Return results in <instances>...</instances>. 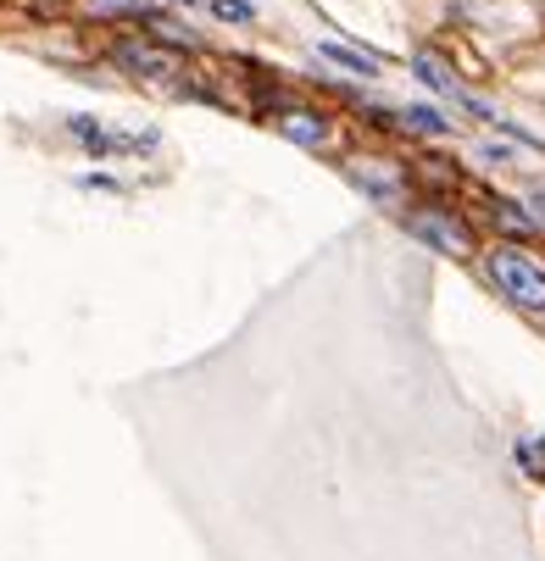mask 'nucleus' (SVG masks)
<instances>
[{"label": "nucleus", "mask_w": 545, "mask_h": 561, "mask_svg": "<svg viewBox=\"0 0 545 561\" xmlns=\"http://www.w3.org/2000/svg\"><path fill=\"white\" fill-rule=\"evenodd\" d=\"M279 134H284V139H295V145H306V150H318V145H329V139H334V123H329L323 112L295 106V112H284V117H279Z\"/></svg>", "instance_id": "obj_4"}, {"label": "nucleus", "mask_w": 545, "mask_h": 561, "mask_svg": "<svg viewBox=\"0 0 545 561\" xmlns=\"http://www.w3.org/2000/svg\"><path fill=\"white\" fill-rule=\"evenodd\" d=\"M485 206H490V217H496L501 228H512V233H529V228H534V217H523V211H518L512 201H501V195H490Z\"/></svg>", "instance_id": "obj_9"}, {"label": "nucleus", "mask_w": 545, "mask_h": 561, "mask_svg": "<svg viewBox=\"0 0 545 561\" xmlns=\"http://www.w3.org/2000/svg\"><path fill=\"white\" fill-rule=\"evenodd\" d=\"M490 278L507 289V300H518L523 311H545V262L523 245H496L485 256Z\"/></svg>", "instance_id": "obj_1"}, {"label": "nucleus", "mask_w": 545, "mask_h": 561, "mask_svg": "<svg viewBox=\"0 0 545 561\" xmlns=\"http://www.w3.org/2000/svg\"><path fill=\"white\" fill-rule=\"evenodd\" d=\"M212 12H217L223 23H251V18H257V12L246 7V0H212Z\"/></svg>", "instance_id": "obj_11"}, {"label": "nucleus", "mask_w": 545, "mask_h": 561, "mask_svg": "<svg viewBox=\"0 0 545 561\" xmlns=\"http://www.w3.org/2000/svg\"><path fill=\"white\" fill-rule=\"evenodd\" d=\"M412 72L423 78L429 90H440V95H451V101H456V72H445V67H440L429 50H418V56H412Z\"/></svg>", "instance_id": "obj_6"}, {"label": "nucleus", "mask_w": 545, "mask_h": 561, "mask_svg": "<svg viewBox=\"0 0 545 561\" xmlns=\"http://www.w3.org/2000/svg\"><path fill=\"white\" fill-rule=\"evenodd\" d=\"M168 7H195V0H168Z\"/></svg>", "instance_id": "obj_12"}, {"label": "nucleus", "mask_w": 545, "mask_h": 561, "mask_svg": "<svg viewBox=\"0 0 545 561\" xmlns=\"http://www.w3.org/2000/svg\"><path fill=\"white\" fill-rule=\"evenodd\" d=\"M318 56H323V61H334V67H345V72H356V78H373V72H378V61H373V56L345 50V45H318Z\"/></svg>", "instance_id": "obj_7"}, {"label": "nucleus", "mask_w": 545, "mask_h": 561, "mask_svg": "<svg viewBox=\"0 0 545 561\" xmlns=\"http://www.w3.org/2000/svg\"><path fill=\"white\" fill-rule=\"evenodd\" d=\"M112 61L123 72H134V78H179L184 72V56L168 50V45H156V39H117Z\"/></svg>", "instance_id": "obj_3"}, {"label": "nucleus", "mask_w": 545, "mask_h": 561, "mask_svg": "<svg viewBox=\"0 0 545 561\" xmlns=\"http://www.w3.org/2000/svg\"><path fill=\"white\" fill-rule=\"evenodd\" d=\"M351 179H356L373 201H384V206H401V179L389 173V162H351Z\"/></svg>", "instance_id": "obj_5"}, {"label": "nucleus", "mask_w": 545, "mask_h": 561, "mask_svg": "<svg viewBox=\"0 0 545 561\" xmlns=\"http://www.w3.org/2000/svg\"><path fill=\"white\" fill-rule=\"evenodd\" d=\"M84 7H90L95 18H139V12H145L139 0H84Z\"/></svg>", "instance_id": "obj_10"}, {"label": "nucleus", "mask_w": 545, "mask_h": 561, "mask_svg": "<svg viewBox=\"0 0 545 561\" xmlns=\"http://www.w3.org/2000/svg\"><path fill=\"white\" fill-rule=\"evenodd\" d=\"M401 128H412V134H445L451 123H445L440 112H429V106H407V112H401Z\"/></svg>", "instance_id": "obj_8"}, {"label": "nucleus", "mask_w": 545, "mask_h": 561, "mask_svg": "<svg viewBox=\"0 0 545 561\" xmlns=\"http://www.w3.org/2000/svg\"><path fill=\"white\" fill-rule=\"evenodd\" d=\"M407 228L423 239V245H434L440 256H456V262H467L479 245H474V228H467L456 211H445V206H418L412 217H407Z\"/></svg>", "instance_id": "obj_2"}]
</instances>
